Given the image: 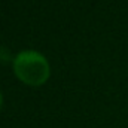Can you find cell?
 <instances>
[{
	"mask_svg": "<svg viewBox=\"0 0 128 128\" xmlns=\"http://www.w3.org/2000/svg\"><path fill=\"white\" fill-rule=\"evenodd\" d=\"M14 72L22 82L28 85H42L49 78L48 60L34 49H26L14 58Z\"/></svg>",
	"mask_w": 128,
	"mask_h": 128,
	"instance_id": "cell-1",
	"label": "cell"
},
{
	"mask_svg": "<svg viewBox=\"0 0 128 128\" xmlns=\"http://www.w3.org/2000/svg\"><path fill=\"white\" fill-rule=\"evenodd\" d=\"M2 104H3V97H2V92H0V107H2Z\"/></svg>",
	"mask_w": 128,
	"mask_h": 128,
	"instance_id": "cell-2",
	"label": "cell"
}]
</instances>
